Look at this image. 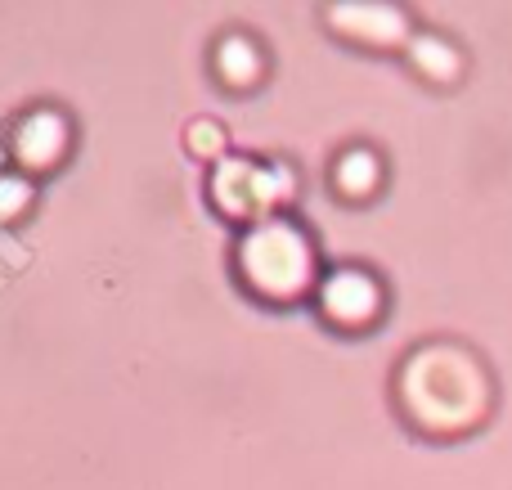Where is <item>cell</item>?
I'll return each mask as SVG.
<instances>
[{
    "mask_svg": "<svg viewBox=\"0 0 512 490\" xmlns=\"http://www.w3.org/2000/svg\"><path fill=\"white\" fill-rule=\"evenodd\" d=\"M243 275L252 279L261 293L288 297L306 284L310 275V248L288 221H261L243 239Z\"/></svg>",
    "mask_w": 512,
    "mask_h": 490,
    "instance_id": "obj_1",
    "label": "cell"
},
{
    "mask_svg": "<svg viewBox=\"0 0 512 490\" xmlns=\"http://www.w3.org/2000/svg\"><path fill=\"white\" fill-rule=\"evenodd\" d=\"M292 189L283 167H252V162H225L216 171V198L230 212H265L274 198H283Z\"/></svg>",
    "mask_w": 512,
    "mask_h": 490,
    "instance_id": "obj_2",
    "label": "cell"
},
{
    "mask_svg": "<svg viewBox=\"0 0 512 490\" xmlns=\"http://www.w3.org/2000/svg\"><path fill=\"white\" fill-rule=\"evenodd\" d=\"M319 302H324V311L333 315V320L355 324V320H364V315L378 306V288H373V279H364L360 270H337V275L324 279Z\"/></svg>",
    "mask_w": 512,
    "mask_h": 490,
    "instance_id": "obj_3",
    "label": "cell"
},
{
    "mask_svg": "<svg viewBox=\"0 0 512 490\" xmlns=\"http://www.w3.org/2000/svg\"><path fill=\"white\" fill-rule=\"evenodd\" d=\"M63 140H68V126H63L54 113L23 117L18 131H14V149L27 167H45V162H54L63 153Z\"/></svg>",
    "mask_w": 512,
    "mask_h": 490,
    "instance_id": "obj_4",
    "label": "cell"
},
{
    "mask_svg": "<svg viewBox=\"0 0 512 490\" xmlns=\"http://www.w3.org/2000/svg\"><path fill=\"white\" fill-rule=\"evenodd\" d=\"M221 72L225 81H234V86H243V81L256 77V50L243 36H230V41L221 45Z\"/></svg>",
    "mask_w": 512,
    "mask_h": 490,
    "instance_id": "obj_5",
    "label": "cell"
},
{
    "mask_svg": "<svg viewBox=\"0 0 512 490\" xmlns=\"http://www.w3.org/2000/svg\"><path fill=\"white\" fill-rule=\"evenodd\" d=\"M333 18L346 27H373V41H391V32H400V18L391 9H333Z\"/></svg>",
    "mask_w": 512,
    "mask_h": 490,
    "instance_id": "obj_6",
    "label": "cell"
},
{
    "mask_svg": "<svg viewBox=\"0 0 512 490\" xmlns=\"http://www.w3.org/2000/svg\"><path fill=\"white\" fill-rule=\"evenodd\" d=\"M373 176H378V167H373L369 153H346V158L337 162V185H342L346 194H364V189H373Z\"/></svg>",
    "mask_w": 512,
    "mask_h": 490,
    "instance_id": "obj_7",
    "label": "cell"
},
{
    "mask_svg": "<svg viewBox=\"0 0 512 490\" xmlns=\"http://www.w3.org/2000/svg\"><path fill=\"white\" fill-rule=\"evenodd\" d=\"M27 198H32V189H27V180L18 176H0V216H14L27 207Z\"/></svg>",
    "mask_w": 512,
    "mask_h": 490,
    "instance_id": "obj_8",
    "label": "cell"
},
{
    "mask_svg": "<svg viewBox=\"0 0 512 490\" xmlns=\"http://www.w3.org/2000/svg\"><path fill=\"white\" fill-rule=\"evenodd\" d=\"M418 63H432L436 77H445V68H450V54H445L436 41H423V45H418Z\"/></svg>",
    "mask_w": 512,
    "mask_h": 490,
    "instance_id": "obj_9",
    "label": "cell"
},
{
    "mask_svg": "<svg viewBox=\"0 0 512 490\" xmlns=\"http://www.w3.org/2000/svg\"><path fill=\"white\" fill-rule=\"evenodd\" d=\"M194 149L198 153H216V149H221V131H216L212 122H198L194 126Z\"/></svg>",
    "mask_w": 512,
    "mask_h": 490,
    "instance_id": "obj_10",
    "label": "cell"
}]
</instances>
